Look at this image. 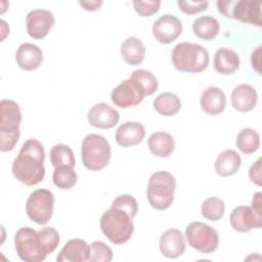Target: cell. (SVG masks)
I'll return each mask as SVG.
<instances>
[{
	"label": "cell",
	"mask_w": 262,
	"mask_h": 262,
	"mask_svg": "<svg viewBox=\"0 0 262 262\" xmlns=\"http://www.w3.org/2000/svg\"><path fill=\"white\" fill-rule=\"evenodd\" d=\"M44 160L45 150L43 144L35 138H30L24 142L18 155L12 162V174L27 186L36 185L45 176Z\"/></svg>",
	"instance_id": "cell-1"
},
{
	"label": "cell",
	"mask_w": 262,
	"mask_h": 262,
	"mask_svg": "<svg viewBox=\"0 0 262 262\" xmlns=\"http://www.w3.org/2000/svg\"><path fill=\"white\" fill-rule=\"evenodd\" d=\"M171 59L174 68L184 73H202L209 66L208 50L195 43L182 42L175 45Z\"/></svg>",
	"instance_id": "cell-2"
},
{
	"label": "cell",
	"mask_w": 262,
	"mask_h": 262,
	"mask_svg": "<svg viewBox=\"0 0 262 262\" xmlns=\"http://www.w3.org/2000/svg\"><path fill=\"white\" fill-rule=\"evenodd\" d=\"M21 111L11 99L0 101V150L5 152L14 148L19 139Z\"/></svg>",
	"instance_id": "cell-3"
},
{
	"label": "cell",
	"mask_w": 262,
	"mask_h": 262,
	"mask_svg": "<svg viewBox=\"0 0 262 262\" xmlns=\"http://www.w3.org/2000/svg\"><path fill=\"white\" fill-rule=\"evenodd\" d=\"M99 225L102 233L116 245L127 243L134 231V225L130 215L114 207L102 213Z\"/></svg>",
	"instance_id": "cell-4"
},
{
	"label": "cell",
	"mask_w": 262,
	"mask_h": 262,
	"mask_svg": "<svg viewBox=\"0 0 262 262\" xmlns=\"http://www.w3.org/2000/svg\"><path fill=\"white\" fill-rule=\"evenodd\" d=\"M176 180L168 171H158L150 175L146 188L149 205L156 210H166L174 201Z\"/></svg>",
	"instance_id": "cell-5"
},
{
	"label": "cell",
	"mask_w": 262,
	"mask_h": 262,
	"mask_svg": "<svg viewBox=\"0 0 262 262\" xmlns=\"http://www.w3.org/2000/svg\"><path fill=\"white\" fill-rule=\"evenodd\" d=\"M112 148L107 139L100 134H88L81 145L83 165L90 171H99L105 168L111 160Z\"/></svg>",
	"instance_id": "cell-6"
},
{
	"label": "cell",
	"mask_w": 262,
	"mask_h": 262,
	"mask_svg": "<svg viewBox=\"0 0 262 262\" xmlns=\"http://www.w3.org/2000/svg\"><path fill=\"white\" fill-rule=\"evenodd\" d=\"M218 10L228 18H234L256 27L262 25L261 3L249 0H220Z\"/></svg>",
	"instance_id": "cell-7"
},
{
	"label": "cell",
	"mask_w": 262,
	"mask_h": 262,
	"mask_svg": "<svg viewBox=\"0 0 262 262\" xmlns=\"http://www.w3.org/2000/svg\"><path fill=\"white\" fill-rule=\"evenodd\" d=\"M185 238L192 249L210 254L219 246V235L215 228L203 222H191L185 228Z\"/></svg>",
	"instance_id": "cell-8"
},
{
	"label": "cell",
	"mask_w": 262,
	"mask_h": 262,
	"mask_svg": "<svg viewBox=\"0 0 262 262\" xmlns=\"http://www.w3.org/2000/svg\"><path fill=\"white\" fill-rule=\"evenodd\" d=\"M14 247L17 256L25 262H42L47 257L41 248L37 231L32 227H20L16 231Z\"/></svg>",
	"instance_id": "cell-9"
},
{
	"label": "cell",
	"mask_w": 262,
	"mask_h": 262,
	"mask_svg": "<svg viewBox=\"0 0 262 262\" xmlns=\"http://www.w3.org/2000/svg\"><path fill=\"white\" fill-rule=\"evenodd\" d=\"M54 207L53 193L45 188L34 190L26 202L28 217L35 223L44 225L52 217Z\"/></svg>",
	"instance_id": "cell-10"
},
{
	"label": "cell",
	"mask_w": 262,
	"mask_h": 262,
	"mask_svg": "<svg viewBox=\"0 0 262 262\" xmlns=\"http://www.w3.org/2000/svg\"><path fill=\"white\" fill-rule=\"evenodd\" d=\"M145 96V91L141 84L129 78L115 87L111 94L112 102L121 108H128L139 104Z\"/></svg>",
	"instance_id": "cell-11"
},
{
	"label": "cell",
	"mask_w": 262,
	"mask_h": 262,
	"mask_svg": "<svg viewBox=\"0 0 262 262\" xmlns=\"http://www.w3.org/2000/svg\"><path fill=\"white\" fill-rule=\"evenodd\" d=\"M54 23L53 13L46 9H33L26 16L27 32L30 37L36 40L45 38Z\"/></svg>",
	"instance_id": "cell-12"
},
{
	"label": "cell",
	"mask_w": 262,
	"mask_h": 262,
	"mask_svg": "<svg viewBox=\"0 0 262 262\" xmlns=\"http://www.w3.org/2000/svg\"><path fill=\"white\" fill-rule=\"evenodd\" d=\"M151 31L159 43L170 44L181 35L182 24L177 16L164 14L154 23Z\"/></svg>",
	"instance_id": "cell-13"
},
{
	"label": "cell",
	"mask_w": 262,
	"mask_h": 262,
	"mask_svg": "<svg viewBox=\"0 0 262 262\" xmlns=\"http://www.w3.org/2000/svg\"><path fill=\"white\" fill-rule=\"evenodd\" d=\"M231 227L238 232H250L253 228L262 227V216L257 214L252 207L237 206L229 216Z\"/></svg>",
	"instance_id": "cell-14"
},
{
	"label": "cell",
	"mask_w": 262,
	"mask_h": 262,
	"mask_svg": "<svg viewBox=\"0 0 262 262\" xmlns=\"http://www.w3.org/2000/svg\"><path fill=\"white\" fill-rule=\"evenodd\" d=\"M87 119L90 125L95 128L112 129L118 124L120 115L113 106L105 102H99L90 107Z\"/></svg>",
	"instance_id": "cell-15"
},
{
	"label": "cell",
	"mask_w": 262,
	"mask_h": 262,
	"mask_svg": "<svg viewBox=\"0 0 262 262\" xmlns=\"http://www.w3.org/2000/svg\"><path fill=\"white\" fill-rule=\"evenodd\" d=\"M185 237L177 228H169L160 237L159 248L163 256L175 259L180 257L185 251Z\"/></svg>",
	"instance_id": "cell-16"
},
{
	"label": "cell",
	"mask_w": 262,
	"mask_h": 262,
	"mask_svg": "<svg viewBox=\"0 0 262 262\" xmlns=\"http://www.w3.org/2000/svg\"><path fill=\"white\" fill-rule=\"evenodd\" d=\"M17 66L24 71H35L43 61V53L39 46L33 43H23L15 52Z\"/></svg>",
	"instance_id": "cell-17"
},
{
	"label": "cell",
	"mask_w": 262,
	"mask_h": 262,
	"mask_svg": "<svg viewBox=\"0 0 262 262\" xmlns=\"http://www.w3.org/2000/svg\"><path fill=\"white\" fill-rule=\"evenodd\" d=\"M200 104L203 112L210 116L221 114L226 105V96L223 90L218 87L210 86L206 88L200 97Z\"/></svg>",
	"instance_id": "cell-18"
},
{
	"label": "cell",
	"mask_w": 262,
	"mask_h": 262,
	"mask_svg": "<svg viewBox=\"0 0 262 262\" xmlns=\"http://www.w3.org/2000/svg\"><path fill=\"white\" fill-rule=\"evenodd\" d=\"M145 136V128L139 122L123 123L116 131V141L120 146L129 147L139 144Z\"/></svg>",
	"instance_id": "cell-19"
},
{
	"label": "cell",
	"mask_w": 262,
	"mask_h": 262,
	"mask_svg": "<svg viewBox=\"0 0 262 262\" xmlns=\"http://www.w3.org/2000/svg\"><path fill=\"white\" fill-rule=\"evenodd\" d=\"M90 245L84 239L72 238L67 242L63 248L59 251L57 262H86L89 259Z\"/></svg>",
	"instance_id": "cell-20"
},
{
	"label": "cell",
	"mask_w": 262,
	"mask_h": 262,
	"mask_svg": "<svg viewBox=\"0 0 262 262\" xmlns=\"http://www.w3.org/2000/svg\"><path fill=\"white\" fill-rule=\"evenodd\" d=\"M230 100L234 110L247 113L256 106L258 94L253 86L249 84H239L233 88Z\"/></svg>",
	"instance_id": "cell-21"
},
{
	"label": "cell",
	"mask_w": 262,
	"mask_h": 262,
	"mask_svg": "<svg viewBox=\"0 0 262 262\" xmlns=\"http://www.w3.org/2000/svg\"><path fill=\"white\" fill-rule=\"evenodd\" d=\"M239 68L238 54L226 47L217 49L214 54V69L221 75H230Z\"/></svg>",
	"instance_id": "cell-22"
},
{
	"label": "cell",
	"mask_w": 262,
	"mask_h": 262,
	"mask_svg": "<svg viewBox=\"0 0 262 262\" xmlns=\"http://www.w3.org/2000/svg\"><path fill=\"white\" fill-rule=\"evenodd\" d=\"M120 53L126 63L137 66L144 59L145 47L139 38L128 37L122 42Z\"/></svg>",
	"instance_id": "cell-23"
},
{
	"label": "cell",
	"mask_w": 262,
	"mask_h": 262,
	"mask_svg": "<svg viewBox=\"0 0 262 262\" xmlns=\"http://www.w3.org/2000/svg\"><path fill=\"white\" fill-rule=\"evenodd\" d=\"M149 151L158 158H168L175 148V140L173 136L167 132L159 131L152 133L148 137Z\"/></svg>",
	"instance_id": "cell-24"
},
{
	"label": "cell",
	"mask_w": 262,
	"mask_h": 262,
	"mask_svg": "<svg viewBox=\"0 0 262 262\" xmlns=\"http://www.w3.org/2000/svg\"><path fill=\"white\" fill-rule=\"evenodd\" d=\"M242 165L239 155L233 149H225L215 160L214 168L218 175L228 177L235 174Z\"/></svg>",
	"instance_id": "cell-25"
},
{
	"label": "cell",
	"mask_w": 262,
	"mask_h": 262,
	"mask_svg": "<svg viewBox=\"0 0 262 262\" xmlns=\"http://www.w3.org/2000/svg\"><path fill=\"white\" fill-rule=\"evenodd\" d=\"M220 30L219 21L211 15H203L198 17L192 24V31L196 37L203 40L214 39Z\"/></svg>",
	"instance_id": "cell-26"
},
{
	"label": "cell",
	"mask_w": 262,
	"mask_h": 262,
	"mask_svg": "<svg viewBox=\"0 0 262 262\" xmlns=\"http://www.w3.org/2000/svg\"><path fill=\"white\" fill-rule=\"evenodd\" d=\"M154 107L160 115L171 117L180 111L181 101L176 94L172 92H163L155 98Z\"/></svg>",
	"instance_id": "cell-27"
},
{
	"label": "cell",
	"mask_w": 262,
	"mask_h": 262,
	"mask_svg": "<svg viewBox=\"0 0 262 262\" xmlns=\"http://www.w3.org/2000/svg\"><path fill=\"white\" fill-rule=\"evenodd\" d=\"M235 144L239 151L245 155H251L260 146V135L252 128H244L238 132Z\"/></svg>",
	"instance_id": "cell-28"
},
{
	"label": "cell",
	"mask_w": 262,
	"mask_h": 262,
	"mask_svg": "<svg viewBox=\"0 0 262 262\" xmlns=\"http://www.w3.org/2000/svg\"><path fill=\"white\" fill-rule=\"evenodd\" d=\"M50 162L54 168L59 166L75 167V157L72 148L63 143H57L50 149Z\"/></svg>",
	"instance_id": "cell-29"
},
{
	"label": "cell",
	"mask_w": 262,
	"mask_h": 262,
	"mask_svg": "<svg viewBox=\"0 0 262 262\" xmlns=\"http://www.w3.org/2000/svg\"><path fill=\"white\" fill-rule=\"evenodd\" d=\"M78 180V176L73 167L70 166H59L54 168L52 174L53 184L60 189H71L73 188Z\"/></svg>",
	"instance_id": "cell-30"
},
{
	"label": "cell",
	"mask_w": 262,
	"mask_h": 262,
	"mask_svg": "<svg viewBox=\"0 0 262 262\" xmlns=\"http://www.w3.org/2000/svg\"><path fill=\"white\" fill-rule=\"evenodd\" d=\"M225 212L224 202L217 196L206 199L201 207V213L204 218L210 221H218L222 218Z\"/></svg>",
	"instance_id": "cell-31"
},
{
	"label": "cell",
	"mask_w": 262,
	"mask_h": 262,
	"mask_svg": "<svg viewBox=\"0 0 262 262\" xmlns=\"http://www.w3.org/2000/svg\"><path fill=\"white\" fill-rule=\"evenodd\" d=\"M37 233H38L39 242H40L43 252L46 255L53 253L56 250V248L59 244V239H60L59 233L57 232V230L53 227L46 226V227L38 230Z\"/></svg>",
	"instance_id": "cell-32"
},
{
	"label": "cell",
	"mask_w": 262,
	"mask_h": 262,
	"mask_svg": "<svg viewBox=\"0 0 262 262\" xmlns=\"http://www.w3.org/2000/svg\"><path fill=\"white\" fill-rule=\"evenodd\" d=\"M129 78H132L141 84V86L145 91V96H149L154 94L158 89L159 83L157 78L147 70H144V69L136 70L131 74Z\"/></svg>",
	"instance_id": "cell-33"
},
{
	"label": "cell",
	"mask_w": 262,
	"mask_h": 262,
	"mask_svg": "<svg viewBox=\"0 0 262 262\" xmlns=\"http://www.w3.org/2000/svg\"><path fill=\"white\" fill-rule=\"evenodd\" d=\"M113 259L112 249L101 241H94L90 245L89 259L90 262H110Z\"/></svg>",
	"instance_id": "cell-34"
},
{
	"label": "cell",
	"mask_w": 262,
	"mask_h": 262,
	"mask_svg": "<svg viewBox=\"0 0 262 262\" xmlns=\"http://www.w3.org/2000/svg\"><path fill=\"white\" fill-rule=\"evenodd\" d=\"M112 207L125 211L128 215H130L131 218L135 217L138 212L137 201L131 194H121V195L117 196L113 201Z\"/></svg>",
	"instance_id": "cell-35"
},
{
	"label": "cell",
	"mask_w": 262,
	"mask_h": 262,
	"mask_svg": "<svg viewBox=\"0 0 262 262\" xmlns=\"http://www.w3.org/2000/svg\"><path fill=\"white\" fill-rule=\"evenodd\" d=\"M161 1H133L134 10L141 16H151L158 12Z\"/></svg>",
	"instance_id": "cell-36"
},
{
	"label": "cell",
	"mask_w": 262,
	"mask_h": 262,
	"mask_svg": "<svg viewBox=\"0 0 262 262\" xmlns=\"http://www.w3.org/2000/svg\"><path fill=\"white\" fill-rule=\"evenodd\" d=\"M179 9L185 14H195L202 12L208 8V1H178L177 2Z\"/></svg>",
	"instance_id": "cell-37"
},
{
	"label": "cell",
	"mask_w": 262,
	"mask_h": 262,
	"mask_svg": "<svg viewBox=\"0 0 262 262\" xmlns=\"http://www.w3.org/2000/svg\"><path fill=\"white\" fill-rule=\"evenodd\" d=\"M249 177L250 180L255 183L256 185L260 186L262 184L261 182V158H259L255 163L252 164V166L249 169Z\"/></svg>",
	"instance_id": "cell-38"
},
{
	"label": "cell",
	"mask_w": 262,
	"mask_h": 262,
	"mask_svg": "<svg viewBox=\"0 0 262 262\" xmlns=\"http://www.w3.org/2000/svg\"><path fill=\"white\" fill-rule=\"evenodd\" d=\"M251 63H252L253 69L260 75L261 74V71H260V68H261V46H258L256 49H254L252 51Z\"/></svg>",
	"instance_id": "cell-39"
},
{
	"label": "cell",
	"mask_w": 262,
	"mask_h": 262,
	"mask_svg": "<svg viewBox=\"0 0 262 262\" xmlns=\"http://www.w3.org/2000/svg\"><path fill=\"white\" fill-rule=\"evenodd\" d=\"M85 10L87 11H96L102 5V1L98 0H90V1H79L78 2Z\"/></svg>",
	"instance_id": "cell-40"
},
{
	"label": "cell",
	"mask_w": 262,
	"mask_h": 262,
	"mask_svg": "<svg viewBox=\"0 0 262 262\" xmlns=\"http://www.w3.org/2000/svg\"><path fill=\"white\" fill-rule=\"evenodd\" d=\"M261 196H262V193L259 191V192H256L253 196V200H252V208L253 210L262 216V202H261Z\"/></svg>",
	"instance_id": "cell-41"
}]
</instances>
